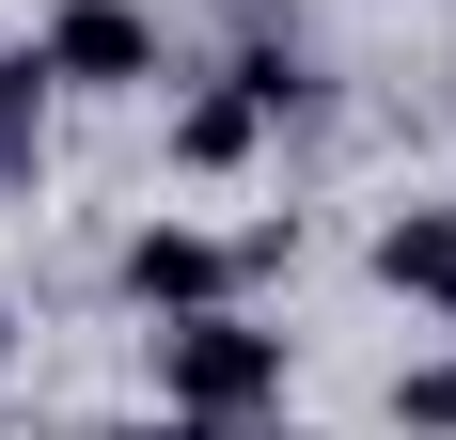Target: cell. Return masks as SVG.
Wrapping results in <instances>:
<instances>
[{
    "mask_svg": "<svg viewBox=\"0 0 456 440\" xmlns=\"http://www.w3.org/2000/svg\"><path fill=\"white\" fill-rule=\"evenodd\" d=\"M158 409H205V425H268L283 409V330L252 299H205V314H158Z\"/></svg>",
    "mask_w": 456,
    "mask_h": 440,
    "instance_id": "cell-1",
    "label": "cell"
},
{
    "mask_svg": "<svg viewBox=\"0 0 456 440\" xmlns=\"http://www.w3.org/2000/svg\"><path fill=\"white\" fill-rule=\"evenodd\" d=\"M32 63L63 94H158V79H174V32H158V0H47Z\"/></svg>",
    "mask_w": 456,
    "mask_h": 440,
    "instance_id": "cell-2",
    "label": "cell"
},
{
    "mask_svg": "<svg viewBox=\"0 0 456 440\" xmlns=\"http://www.w3.org/2000/svg\"><path fill=\"white\" fill-rule=\"evenodd\" d=\"M268 252H283V236H205V220H174V205H158V220L126 236V267H110V283H126L142 314H205V299H236Z\"/></svg>",
    "mask_w": 456,
    "mask_h": 440,
    "instance_id": "cell-3",
    "label": "cell"
},
{
    "mask_svg": "<svg viewBox=\"0 0 456 440\" xmlns=\"http://www.w3.org/2000/svg\"><path fill=\"white\" fill-rule=\"evenodd\" d=\"M362 267L394 283V299H456V205H394L362 236Z\"/></svg>",
    "mask_w": 456,
    "mask_h": 440,
    "instance_id": "cell-4",
    "label": "cell"
},
{
    "mask_svg": "<svg viewBox=\"0 0 456 440\" xmlns=\"http://www.w3.org/2000/svg\"><path fill=\"white\" fill-rule=\"evenodd\" d=\"M252 158H268V110H252L236 79H205L174 110V174H252Z\"/></svg>",
    "mask_w": 456,
    "mask_h": 440,
    "instance_id": "cell-5",
    "label": "cell"
},
{
    "mask_svg": "<svg viewBox=\"0 0 456 440\" xmlns=\"http://www.w3.org/2000/svg\"><path fill=\"white\" fill-rule=\"evenodd\" d=\"M32 158H47V63H32V47H0V189L32 174Z\"/></svg>",
    "mask_w": 456,
    "mask_h": 440,
    "instance_id": "cell-6",
    "label": "cell"
},
{
    "mask_svg": "<svg viewBox=\"0 0 456 440\" xmlns=\"http://www.w3.org/2000/svg\"><path fill=\"white\" fill-rule=\"evenodd\" d=\"M394 425H410V440H456V362H394Z\"/></svg>",
    "mask_w": 456,
    "mask_h": 440,
    "instance_id": "cell-7",
    "label": "cell"
},
{
    "mask_svg": "<svg viewBox=\"0 0 456 440\" xmlns=\"http://www.w3.org/2000/svg\"><path fill=\"white\" fill-rule=\"evenodd\" d=\"M110 440H221L205 409H158V425H110Z\"/></svg>",
    "mask_w": 456,
    "mask_h": 440,
    "instance_id": "cell-8",
    "label": "cell"
},
{
    "mask_svg": "<svg viewBox=\"0 0 456 440\" xmlns=\"http://www.w3.org/2000/svg\"><path fill=\"white\" fill-rule=\"evenodd\" d=\"M252 440H315V425H252Z\"/></svg>",
    "mask_w": 456,
    "mask_h": 440,
    "instance_id": "cell-9",
    "label": "cell"
},
{
    "mask_svg": "<svg viewBox=\"0 0 456 440\" xmlns=\"http://www.w3.org/2000/svg\"><path fill=\"white\" fill-rule=\"evenodd\" d=\"M0 346H16V314H0Z\"/></svg>",
    "mask_w": 456,
    "mask_h": 440,
    "instance_id": "cell-10",
    "label": "cell"
},
{
    "mask_svg": "<svg viewBox=\"0 0 456 440\" xmlns=\"http://www.w3.org/2000/svg\"><path fill=\"white\" fill-rule=\"evenodd\" d=\"M441 314H456V299H441Z\"/></svg>",
    "mask_w": 456,
    "mask_h": 440,
    "instance_id": "cell-11",
    "label": "cell"
}]
</instances>
